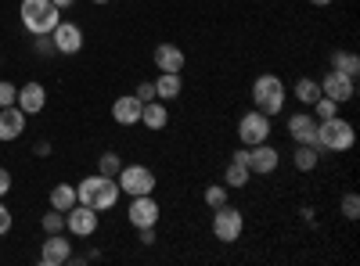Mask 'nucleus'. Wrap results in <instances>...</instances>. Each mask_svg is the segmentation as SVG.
Instances as JSON below:
<instances>
[{"instance_id":"nucleus-32","label":"nucleus","mask_w":360,"mask_h":266,"mask_svg":"<svg viewBox=\"0 0 360 266\" xmlns=\"http://www.w3.org/2000/svg\"><path fill=\"white\" fill-rule=\"evenodd\" d=\"M134 98H137V101H155V83H141Z\"/></svg>"},{"instance_id":"nucleus-17","label":"nucleus","mask_w":360,"mask_h":266,"mask_svg":"<svg viewBox=\"0 0 360 266\" xmlns=\"http://www.w3.org/2000/svg\"><path fill=\"white\" fill-rule=\"evenodd\" d=\"M288 133H292L295 144H317V119L307 112H299L288 119Z\"/></svg>"},{"instance_id":"nucleus-6","label":"nucleus","mask_w":360,"mask_h":266,"mask_svg":"<svg viewBox=\"0 0 360 266\" xmlns=\"http://www.w3.org/2000/svg\"><path fill=\"white\" fill-rule=\"evenodd\" d=\"M115 180H119V191L130 194V198H137V194H152V191H155V173L148 169V166H123Z\"/></svg>"},{"instance_id":"nucleus-34","label":"nucleus","mask_w":360,"mask_h":266,"mask_svg":"<svg viewBox=\"0 0 360 266\" xmlns=\"http://www.w3.org/2000/svg\"><path fill=\"white\" fill-rule=\"evenodd\" d=\"M8 191H11V173H8L4 166H0V198H4Z\"/></svg>"},{"instance_id":"nucleus-15","label":"nucleus","mask_w":360,"mask_h":266,"mask_svg":"<svg viewBox=\"0 0 360 266\" xmlns=\"http://www.w3.org/2000/svg\"><path fill=\"white\" fill-rule=\"evenodd\" d=\"M25 130V112L18 105H8V108H0V140H18Z\"/></svg>"},{"instance_id":"nucleus-13","label":"nucleus","mask_w":360,"mask_h":266,"mask_svg":"<svg viewBox=\"0 0 360 266\" xmlns=\"http://www.w3.org/2000/svg\"><path fill=\"white\" fill-rule=\"evenodd\" d=\"M72 259V241H65L62 234H47V241L40 248V262L44 266H62Z\"/></svg>"},{"instance_id":"nucleus-3","label":"nucleus","mask_w":360,"mask_h":266,"mask_svg":"<svg viewBox=\"0 0 360 266\" xmlns=\"http://www.w3.org/2000/svg\"><path fill=\"white\" fill-rule=\"evenodd\" d=\"M58 22H62V11H58L51 0H22V25H25V33L51 36V29Z\"/></svg>"},{"instance_id":"nucleus-30","label":"nucleus","mask_w":360,"mask_h":266,"mask_svg":"<svg viewBox=\"0 0 360 266\" xmlns=\"http://www.w3.org/2000/svg\"><path fill=\"white\" fill-rule=\"evenodd\" d=\"M339 209H342V216H346V220H356V216H360V194H353V191H349V194H342Z\"/></svg>"},{"instance_id":"nucleus-27","label":"nucleus","mask_w":360,"mask_h":266,"mask_svg":"<svg viewBox=\"0 0 360 266\" xmlns=\"http://www.w3.org/2000/svg\"><path fill=\"white\" fill-rule=\"evenodd\" d=\"M332 115H339V105H335L332 98H324V94H321V98L314 101V119L324 123V119H332Z\"/></svg>"},{"instance_id":"nucleus-20","label":"nucleus","mask_w":360,"mask_h":266,"mask_svg":"<svg viewBox=\"0 0 360 266\" xmlns=\"http://www.w3.org/2000/svg\"><path fill=\"white\" fill-rule=\"evenodd\" d=\"M155 83V98L159 101H176L180 94H184V79H180V72H159Z\"/></svg>"},{"instance_id":"nucleus-9","label":"nucleus","mask_w":360,"mask_h":266,"mask_svg":"<svg viewBox=\"0 0 360 266\" xmlns=\"http://www.w3.org/2000/svg\"><path fill=\"white\" fill-rule=\"evenodd\" d=\"M159 201L152 198V194H137V198H130V209H127V220L141 230V227H155L159 223Z\"/></svg>"},{"instance_id":"nucleus-16","label":"nucleus","mask_w":360,"mask_h":266,"mask_svg":"<svg viewBox=\"0 0 360 266\" xmlns=\"http://www.w3.org/2000/svg\"><path fill=\"white\" fill-rule=\"evenodd\" d=\"M15 105L25 112V115H37V112H44V105H47V91L40 83H25L22 91H18V98H15Z\"/></svg>"},{"instance_id":"nucleus-19","label":"nucleus","mask_w":360,"mask_h":266,"mask_svg":"<svg viewBox=\"0 0 360 266\" xmlns=\"http://www.w3.org/2000/svg\"><path fill=\"white\" fill-rule=\"evenodd\" d=\"M141 126H148V130H166L169 126V112H166V101H144V108H141Z\"/></svg>"},{"instance_id":"nucleus-21","label":"nucleus","mask_w":360,"mask_h":266,"mask_svg":"<svg viewBox=\"0 0 360 266\" xmlns=\"http://www.w3.org/2000/svg\"><path fill=\"white\" fill-rule=\"evenodd\" d=\"M76 201H79V198H76V187H72V184H58V187H51V209L69 213Z\"/></svg>"},{"instance_id":"nucleus-35","label":"nucleus","mask_w":360,"mask_h":266,"mask_svg":"<svg viewBox=\"0 0 360 266\" xmlns=\"http://www.w3.org/2000/svg\"><path fill=\"white\" fill-rule=\"evenodd\" d=\"M51 4H54L58 11H69V8H72V0H51Z\"/></svg>"},{"instance_id":"nucleus-31","label":"nucleus","mask_w":360,"mask_h":266,"mask_svg":"<svg viewBox=\"0 0 360 266\" xmlns=\"http://www.w3.org/2000/svg\"><path fill=\"white\" fill-rule=\"evenodd\" d=\"M15 98H18V86H15V83H8V79H0V108L15 105Z\"/></svg>"},{"instance_id":"nucleus-18","label":"nucleus","mask_w":360,"mask_h":266,"mask_svg":"<svg viewBox=\"0 0 360 266\" xmlns=\"http://www.w3.org/2000/svg\"><path fill=\"white\" fill-rule=\"evenodd\" d=\"M152 58H155L159 72H180V69H184V51H180L176 44H159Z\"/></svg>"},{"instance_id":"nucleus-8","label":"nucleus","mask_w":360,"mask_h":266,"mask_svg":"<svg viewBox=\"0 0 360 266\" xmlns=\"http://www.w3.org/2000/svg\"><path fill=\"white\" fill-rule=\"evenodd\" d=\"M321 94H324V98H332L335 105L353 101V98H356V76H346V72L332 69V72L321 79Z\"/></svg>"},{"instance_id":"nucleus-24","label":"nucleus","mask_w":360,"mask_h":266,"mask_svg":"<svg viewBox=\"0 0 360 266\" xmlns=\"http://www.w3.org/2000/svg\"><path fill=\"white\" fill-rule=\"evenodd\" d=\"M332 69H339V72H346V76H356V72H360V58H356L353 51H335V54H332Z\"/></svg>"},{"instance_id":"nucleus-14","label":"nucleus","mask_w":360,"mask_h":266,"mask_svg":"<svg viewBox=\"0 0 360 266\" xmlns=\"http://www.w3.org/2000/svg\"><path fill=\"white\" fill-rule=\"evenodd\" d=\"M141 108H144V101H137L134 94L115 98V105H112V119H115L119 126H141Z\"/></svg>"},{"instance_id":"nucleus-12","label":"nucleus","mask_w":360,"mask_h":266,"mask_svg":"<svg viewBox=\"0 0 360 266\" xmlns=\"http://www.w3.org/2000/svg\"><path fill=\"white\" fill-rule=\"evenodd\" d=\"M249 152V159H245V166H249V173H259V176H270L278 169V162H281V155L270 147L266 140L263 144H252V147H245Z\"/></svg>"},{"instance_id":"nucleus-10","label":"nucleus","mask_w":360,"mask_h":266,"mask_svg":"<svg viewBox=\"0 0 360 266\" xmlns=\"http://www.w3.org/2000/svg\"><path fill=\"white\" fill-rule=\"evenodd\" d=\"M51 44H54V51H62V54H79L83 51V29L76 22H58L51 29Z\"/></svg>"},{"instance_id":"nucleus-23","label":"nucleus","mask_w":360,"mask_h":266,"mask_svg":"<svg viewBox=\"0 0 360 266\" xmlns=\"http://www.w3.org/2000/svg\"><path fill=\"white\" fill-rule=\"evenodd\" d=\"M249 166H242V162H227V169H224V184L227 187H245L249 184Z\"/></svg>"},{"instance_id":"nucleus-2","label":"nucleus","mask_w":360,"mask_h":266,"mask_svg":"<svg viewBox=\"0 0 360 266\" xmlns=\"http://www.w3.org/2000/svg\"><path fill=\"white\" fill-rule=\"evenodd\" d=\"M353 144H356V130H353L349 119H342V115H332V119L317 123V147L321 152L342 155V152H349Z\"/></svg>"},{"instance_id":"nucleus-38","label":"nucleus","mask_w":360,"mask_h":266,"mask_svg":"<svg viewBox=\"0 0 360 266\" xmlns=\"http://www.w3.org/2000/svg\"><path fill=\"white\" fill-rule=\"evenodd\" d=\"M94 4H108V0H94Z\"/></svg>"},{"instance_id":"nucleus-5","label":"nucleus","mask_w":360,"mask_h":266,"mask_svg":"<svg viewBox=\"0 0 360 266\" xmlns=\"http://www.w3.org/2000/svg\"><path fill=\"white\" fill-rule=\"evenodd\" d=\"M242 230H245V220H242V213H238L231 201H224L220 209H213V238L217 241L234 245L238 238H242Z\"/></svg>"},{"instance_id":"nucleus-36","label":"nucleus","mask_w":360,"mask_h":266,"mask_svg":"<svg viewBox=\"0 0 360 266\" xmlns=\"http://www.w3.org/2000/svg\"><path fill=\"white\" fill-rule=\"evenodd\" d=\"M51 47H54V44H47V40H44V36H40V40H37V51H40V54H47V51H51Z\"/></svg>"},{"instance_id":"nucleus-7","label":"nucleus","mask_w":360,"mask_h":266,"mask_svg":"<svg viewBox=\"0 0 360 266\" xmlns=\"http://www.w3.org/2000/svg\"><path fill=\"white\" fill-rule=\"evenodd\" d=\"M270 137V115H263V112H245L242 119H238V140H242L245 147H252V144H263Z\"/></svg>"},{"instance_id":"nucleus-11","label":"nucleus","mask_w":360,"mask_h":266,"mask_svg":"<svg viewBox=\"0 0 360 266\" xmlns=\"http://www.w3.org/2000/svg\"><path fill=\"white\" fill-rule=\"evenodd\" d=\"M65 227L76 234V238H90V234L98 230V209H90V205H72L65 213Z\"/></svg>"},{"instance_id":"nucleus-26","label":"nucleus","mask_w":360,"mask_h":266,"mask_svg":"<svg viewBox=\"0 0 360 266\" xmlns=\"http://www.w3.org/2000/svg\"><path fill=\"white\" fill-rule=\"evenodd\" d=\"M227 191H231L227 184H209V187H205V194H202V201L209 205V209H220V205L227 201Z\"/></svg>"},{"instance_id":"nucleus-22","label":"nucleus","mask_w":360,"mask_h":266,"mask_svg":"<svg viewBox=\"0 0 360 266\" xmlns=\"http://www.w3.org/2000/svg\"><path fill=\"white\" fill-rule=\"evenodd\" d=\"M317 162H321V147L317 144H299L295 147V169L310 173V169H317Z\"/></svg>"},{"instance_id":"nucleus-4","label":"nucleus","mask_w":360,"mask_h":266,"mask_svg":"<svg viewBox=\"0 0 360 266\" xmlns=\"http://www.w3.org/2000/svg\"><path fill=\"white\" fill-rule=\"evenodd\" d=\"M285 101H288V98H285V83H281V76H274V72L256 76V83H252V105H256V112H263V115H278Z\"/></svg>"},{"instance_id":"nucleus-1","label":"nucleus","mask_w":360,"mask_h":266,"mask_svg":"<svg viewBox=\"0 0 360 266\" xmlns=\"http://www.w3.org/2000/svg\"><path fill=\"white\" fill-rule=\"evenodd\" d=\"M119 180L115 176H105V173H94V176H86V180H79V187H76V198H79V205H90V209H98V213H105V209H112V205L119 201Z\"/></svg>"},{"instance_id":"nucleus-25","label":"nucleus","mask_w":360,"mask_h":266,"mask_svg":"<svg viewBox=\"0 0 360 266\" xmlns=\"http://www.w3.org/2000/svg\"><path fill=\"white\" fill-rule=\"evenodd\" d=\"M317 98H321V83H317V79H307V76H303V79L295 83V101L314 105Z\"/></svg>"},{"instance_id":"nucleus-29","label":"nucleus","mask_w":360,"mask_h":266,"mask_svg":"<svg viewBox=\"0 0 360 266\" xmlns=\"http://www.w3.org/2000/svg\"><path fill=\"white\" fill-rule=\"evenodd\" d=\"M40 223H44V230H47V234H62V230H65V213L51 209V213H44V220H40Z\"/></svg>"},{"instance_id":"nucleus-33","label":"nucleus","mask_w":360,"mask_h":266,"mask_svg":"<svg viewBox=\"0 0 360 266\" xmlns=\"http://www.w3.org/2000/svg\"><path fill=\"white\" fill-rule=\"evenodd\" d=\"M8 230H11V209L0 201V234H8Z\"/></svg>"},{"instance_id":"nucleus-37","label":"nucleus","mask_w":360,"mask_h":266,"mask_svg":"<svg viewBox=\"0 0 360 266\" xmlns=\"http://www.w3.org/2000/svg\"><path fill=\"white\" fill-rule=\"evenodd\" d=\"M310 4H317V8H328V4H332V0H310Z\"/></svg>"},{"instance_id":"nucleus-28","label":"nucleus","mask_w":360,"mask_h":266,"mask_svg":"<svg viewBox=\"0 0 360 266\" xmlns=\"http://www.w3.org/2000/svg\"><path fill=\"white\" fill-rule=\"evenodd\" d=\"M119 169H123V159H119L115 152H105V155L98 159V173H105V176H119Z\"/></svg>"}]
</instances>
